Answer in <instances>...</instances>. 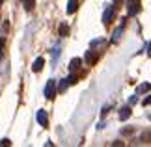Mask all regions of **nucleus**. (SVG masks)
<instances>
[{
	"label": "nucleus",
	"mask_w": 151,
	"mask_h": 147,
	"mask_svg": "<svg viewBox=\"0 0 151 147\" xmlns=\"http://www.w3.org/2000/svg\"><path fill=\"white\" fill-rule=\"evenodd\" d=\"M78 9V2L77 0H69L67 2V13H75Z\"/></svg>",
	"instance_id": "obj_9"
},
{
	"label": "nucleus",
	"mask_w": 151,
	"mask_h": 147,
	"mask_svg": "<svg viewBox=\"0 0 151 147\" xmlns=\"http://www.w3.org/2000/svg\"><path fill=\"white\" fill-rule=\"evenodd\" d=\"M114 6H108L106 9H104V15H103V22L104 24H110V21H112V17H114Z\"/></svg>",
	"instance_id": "obj_4"
},
{
	"label": "nucleus",
	"mask_w": 151,
	"mask_h": 147,
	"mask_svg": "<svg viewBox=\"0 0 151 147\" xmlns=\"http://www.w3.org/2000/svg\"><path fill=\"white\" fill-rule=\"evenodd\" d=\"M138 91H149V82H144V84H140V86H138Z\"/></svg>",
	"instance_id": "obj_14"
},
{
	"label": "nucleus",
	"mask_w": 151,
	"mask_h": 147,
	"mask_svg": "<svg viewBox=\"0 0 151 147\" xmlns=\"http://www.w3.org/2000/svg\"><path fill=\"white\" fill-rule=\"evenodd\" d=\"M58 58H60V47H54L52 49V63L58 62Z\"/></svg>",
	"instance_id": "obj_13"
},
{
	"label": "nucleus",
	"mask_w": 151,
	"mask_h": 147,
	"mask_svg": "<svg viewBox=\"0 0 151 147\" xmlns=\"http://www.w3.org/2000/svg\"><path fill=\"white\" fill-rule=\"evenodd\" d=\"M36 119H37V123L41 127H49V115H47V112H45V110H37Z\"/></svg>",
	"instance_id": "obj_3"
},
{
	"label": "nucleus",
	"mask_w": 151,
	"mask_h": 147,
	"mask_svg": "<svg viewBox=\"0 0 151 147\" xmlns=\"http://www.w3.org/2000/svg\"><path fill=\"white\" fill-rule=\"evenodd\" d=\"M97 58H99V52H93V50L86 52V62H88L90 65H93V63L97 62Z\"/></svg>",
	"instance_id": "obj_6"
},
{
	"label": "nucleus",
	"mask_w": 151,
	"mask_h": 147,
	"mask_svg": "<svg viewBox=\"0 0 151 147\" xmlns=\"http://www.w3.org/2000/svg\"><path fill=\"white\" fill-rule=\"evenodd\" d=\"M131 106H123V108H121L119 110V119L121 121H127V119H129V117H131Z\"/></svg>",
	"instance_id": "obj_7"
},
{
	"label": "nucleus",
	"mask_w": 151,
	"mask_h": 147,
	"mask_svg": "<svg viewBox=\"0 0 151 147\" xmlns=\"http://www.w3.org/2000/svg\"><path fill=\"white\" fill-rule=\"evenodd\" d=\"M2 2H4V0H0V6H2Z\"/></svg>",
	"instance_id": "obj_18"
},
{
	"label": "nucleus",
	"mask_w": 151,
	"mask_h": 147,
	"mask_svg": "<svg viewBox=\"0 0 151 147\" xmlns=\"http://www.w3.org/2000/svg\"><path fill=\"white\" fill-rule=\"evenodd\" d=\"M58 34H60L62 37H65V36H69V26H67V24H62L60 28H58Z\"/></svg>",
	"instance_id": "obj_12"
},
{
	"label": "nucleus",
	"mask_w": 151,
	"mask_h": 147,
	"mask_svg": "<svg viewBox=\"0 0 151 147\" xmlns=\"http://www.w3.org/2000/svg\"><path fill=\"white\" fill-rule=\"evenodd\" d=\"M43 65H45V60H43V58H37V60L32 63V71L34 73H39L43 69Z\"/></svg>",
	"instance_id": "obj_8"
},
{
	"label": "nucleus",
	"mask_w": 151,
	"mask_h": 147,
	"mask_svg": "<svg viewBox=\"0 0 151 147\" xmlns=\"http://www.w3.org/2000/svg\"><path fill=\"white\" fill-rule=\"evenodd\" d=\"M80 63H82V60H80V58H73L71 63H69V69H71V71H77V69L80 67Z\"/></svg>",
	"instance_id": "obj_10"
},
{
	"label": "nucleus",
	"mask_w": 151,
	"mask_h": 147,
	"mask_svg": "<svg viewBox=\"0 0 151 147\" xmlns=\"http://www.w3.org/2000/svg\"><path fill=\"white\" fill-rule=\"evenodd\" d=\"M125 30V19H121V22H119V26L114 30V34H112V41H118L119 39V36H121V32Z\"/></svg>",
	"instance_id": "obj_5"
},
{
	"label": "nucleus",
	"mask_w": 151,
	"mask_h": 147,
	"mask_svg": "<svg viewBox=\"0 0 151 147\" xmlns=\"http://www.w3.org/2000/svg\"><path fill=\"white\" fill-rule=\"evenodd\" d=\"M67 86H69V80H67V78H63V80H62V84H60V91H65V87H67Z\"/></svg>",
	"instance_id": "obj_15"
},
{
	"label": "nucleus",
	"mask_w": 151,
	"mask_h": 147,
	"mask_svg": "<svg viewBox=\"0 0 151 147\" xmlns=\"http://www.w3.org/2000/svg\"><path fill=\"white\" fill-rule=\"evenodd\" d=\"M22 6H24L26 11H32L36 8V0H22Z\"/></svg>",
	"instance_id": "obj_11"
},
{
	"label": "nucleus",
	"mask_w": 151,
	"mask_h": 147,
	"mask_svg": "<svg viewBox=\"0 0 151 147\" xmlns=\"http://www.w3.org/2000/svg\"><path fill=\"white\" fill-rule=\"evenodd\" d=\"M127 4H129V8H127V11H129V15H136V13H140V9H142V4H140V0H127Z\"/></svg>",
	"instance_id": "obj_1"
},
{
	"label": "nucleus",
	"mask_w": 151,
	"mask_h": 147,
	"mask_svg": "<svg viewBox=\"0 0 151 147\" xmlns=\"http://www.w3.org/2000/svg\"><path fill=\"white\" fill-rule=\"evenodd\" d=\"M0 145H2V147H6V145H11V142H9L8 138H4V140H0Z\"/></svg>",
	"instance_id": "obj_17"
},
{
	"label": "nucleus",
	"mask_w": 151,
	"mask_h": 147,
	"mask_svg": "<svg viewBox=\"0 0 151 147\" xmlns=\"http://www.w3.org/2000/svg\"><path fill=\"white\" fill-rule=\"evenodd\" d=\"M4 37H0V60H2V56H4Z\"/></svg>",
	"instance_id": "obj_16"
},
{
	"label": "nucleus",
	"mask_w": 151,
	"mask_h": 147,
	"mask_svg": "<svg viewBox=\"0 0 151 147\" xmlns=\"http://www.w3.org/2000/svg\"><path fill=\"white\" fill-rule=\"evenodd\" d=\"M54 95H56V80H49L45 86V97L50 101V99H54Z\"/></svg>",
	"instance_id": "obj_2"
}]
</instances>
